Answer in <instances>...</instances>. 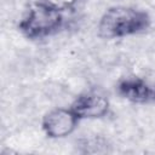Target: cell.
<instances>
[{
    "label": "cell",
    "mask_w": 155,
    "mask_h": 155,
    "mask_svg": "<svg viewBox=\"0 0 155 155\" xmlns=\"http://www.w3.org/2000/svg\"><path fill=\"white\" fill-rule=\"evenodd\" d=\"M78 116L70 109H54L50 111L42 121V127L50 137H64L73 132Z\"/></svg>",
    "instance_id": "3"
},
{
    "label": "cell",
    "mask_w": 155,
    "mask_h": 155,
    "mask_svg": "<svg viewBox=\"0 0 155 155\" xmlns=\"http://www.w3.org/2000/svg\"><path fill=\"white\" fill-rule=\"evenodd\" d=\"M74 2H75V0H46L45 4H47V5H50V6L54 7V8H57L59 11H62V10L68 8L71 5H74Z\"/></svg>",
    "instance_id": "6"
},
{
    "label": "cell",
    "mask_w": 155,
    "mask_h": 155,
    "mask_svg": "<svg viewBox=\"0 0 155 155\" xmlns=\"http://www.w3.org/2000/svg\"><path fill=\"white\" fill-rule=\"evenodd\" d=\"M148 15L130 7L108 10L99 23V33L104 38H120L140 31L148 25Z\"/></svg>",
    "instance_id": "1"
},
{
    "label": "cell",
    "mask_w": 155,
    "mask_h": 155,
    "mask_svg": "<svg viewBox=\"0 0 155 155\" xmlns=\"http://www.w3.org/2000/svg\"><path fill=\"white\" fill-rule=\"evenodd\" d=\"M62 24L59 10L47 5L39 4L30 8L28 16L21 23V29L30 38L44 36L57 30Z\"/></svg>",
    "instance_id": "2"
},
{
    "label": "cell",
    "mask_w": 155,
    "mask_h": 155,
    "mask_svg": "<svg viewBox=\"0 0 155 155\" xmlns=\"http://www.w3.org/2000/svg\"><path fill=\"white\" fill-rule=\"evenodd\" d=\"M108 99L98 93H86L80 96L73 104L71 110L78 119L101 117L108 111Z\"/></svg>",
    "instance_id": "4"
},
{
    "label": "cell",
    "mask_w": 155,
    "mask_h": 155,
    "mask_svg": "<svg viewBox=\"0 0 155 155\" xmlns=\"http://www.w3.org/2000/svg\"><path fill=\"white\" fill-rule=\"evenodd\" d=\"M120 93L133 102H145L155 98V90L140 79H127L120 84Z\"/></svg>",
    "instance_id": "5"
}]
</instances>
